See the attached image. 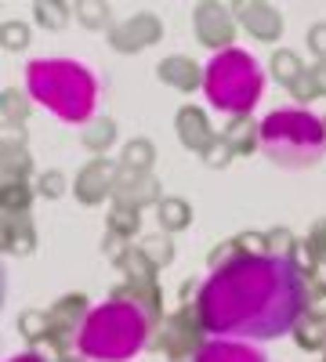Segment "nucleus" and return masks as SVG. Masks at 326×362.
I'll return each mask as SVG.
<instances>
[{"instance_id": "nucleus-7", "label": "nucleus", "mask_w": 326, "mask_h": 362, "mask_svg": "<svg viewBox=\"0 0 326 362\" xmlns=\"http://www.w3.org/2000/svg\"><path fill=\"white\" fill-rule=\"evenodd\" d=\"M196 33H199V40L206 44V47H221L225 51V44L232 40V18L225 15V8H199L196 11Z\"/></svg>"}, {"instance_id": "nucleus-19", "label": "nucleus", "mask_w": 326, "mask_h": 362, "mask_svg": "<svg viewBox=\"0 0 326 362\" xmlns=\"http://www.w3.org/2000/svg\"><path fill=\"white\" fill-rule=\"evenodd\" d=\"M124 160H127V167H149V160H153V148L145 145V141H134V145H127Z\"/></svg>"}, {"instance_id": "nucleus-24", "label": "nucleus", "mask_w": 326, "mask_h": 362, "mask_svg": "<svg viewBox=\"0 0 326 362\" xmlns=\"http://www.w3.org/2000/svg\"><path fill=\"white\" fill-rule=\"evenodd\" d=\"M228 153H232V148L221 141V145H211V148H206V163H214V167H221V163H228Z\"/></svg>"}, {"instance_id": "nucleus-1", "label": "nucleus", "mask_w": 326, "mask_h": 362, "mask_svg": "<svg viewBox=\"0 0 326 362\" xmlns=\"http://www.w3.org/2000/svg\"><path fill=\"white\" fill-rule=\"evenodd\" d=\"M308 315L301 268L283 254L232 257L199 286L196 319L214 337L272 341Z\"/></svg>"}, {"instance_id": "nucleus-20", "label": "nucleus", "mask_w": 326, "mask_h": 362, "mask_svg": "<svg viewBox=\"0 0 326 362\" xmlns=\"http://www.w3.org/2000/svg\"><path fill=\"white\" fill-rule=\"evenodd\" d=\"M138 228V218H134V210H127V206H120L112 214V232H134Z\"/></svg>"}, {"instance_id": "nucleus-13", "label": "nucleus", "mask_w": 326, "mask_h": 362, "mask_svg": "<svg viewBox=\"0 0 326 362\" xmlns=\"http://www.w3.org/2000/svg\"><path fill=\"white\" fill-rule=\"evenodd\" d=\"M298 344H301L305 351H315V348L326 344V322H322L319 315H305V319L298 322Z\"/></svg>"}, {"instance_id": "nucleus-3", "label": "nucleus", "mask_w": 326, "mask_h": 362, "mask_svg": "<svg viewBox=\"0 0 326 362\" xmlns=\"http://www.w3.org/2000/svg\"><path fill=\"white\" fill-rule=\"evenodd\" d=\"M25 87L33 102H40L66 124H87L95 112L98 83L91 69L73 62V58H37V62H29Z\"/></svg>"}, {"instance_id": "nucleus-10", "label": "nucleus", "mask_w": 326, "mask_h": 362, "mask_svg": "<svg viewBox=\"0 0 326 362\" xmlns=\"http://www.w3.org/2000/svg\"><path fill=\"white\" fill-rule=\"evenodd\" d=\"M240 22L250 29L257 40H276V37L283 33L279 15H276L272 8H264V4H247V8H240Z\"/></svg>"}, {"instance_id": "nucleus-9", "label": "nucleus", "mask_w": 326, "mask_h": 362, "mask_svg": "<svg viewBox=\"0 0 326 362\" xmlns=\"http://www.w3.org/2000/svg\"><path fill=\"white\" fill-rule=\"evenodd\" d=\"M109 189H112V167L102 163V160L87 163L83 174L76 177V196H80L83 203H98Z\"/></svg>"}, {"instance_id": "nucleus-2", "label": "nucleus", "mask_w": 326, "mask_h": 362, "mask_svg": "<svg viewBox=\"0 0 326 362\" xmlns=\"http://www.w3.org/2000/svg\"><path fill=\"white\" fill-rule=\"evenodd\" d=\"M145 341H149V315L134 297L131 300L116 297L109 305L87 312L76 334L80 355L95 362H127L145 348Z\"/></svg>"}, {"instance_id": "nucleus-23", "label": "nucleus", "mask_w": 326, "mask_h": 362, "mask_svg": "<svg viewBox=\"0 0 326 362\" xmlns=\"http://www.w3.org/2000/svg\"><path fill=\"white\" fill-rule=\"evenodd\" d=\"M308 44H312V51H315L319 58H326V25H315V29H312Z\"/></svg>"}, {"instance_id": "nucleus-27", "label": "nucleus", "mask_w": 326, "mask_h": 362, "mask_svg": "<svg viewBox=\"0 0 326 362\" xmlns=\"http://www.w3.org/2000/svg\"><path fill=\"white\" fill-rule=\"evenodd\" d=\"M322 362H326V358H322Z\"/></svg>"}, {"instance_id": "nucleus-5", "label": "nucleus", "mask_w": 326, "mask_h": 362, "mask_svg": "<svg viewBox=\"0 0 326 362\" xmlns=\"http://www.w3.org/2000/svg\"><path fill=\"white\" fill-rule=\"evenodd\" d=\"M264 87V73L257 66V58L240 51V47H225L211 58V66L203 73V90L206 102H211L218 112H232L243 116L257 105Z\"/></svg>"}, {"instance_id": "nucleus-4", "label": "nucleus", "mask_w": 326, "mask_h": 362, "mask_svg": "<svg viewBox=\"0 0 326 362\" xmlns=\"http://www.w3.org/2000/svg\"><path fill=\"white\" fill-rule=\"evenodd\" d=\"M257 145L279 167H312L326 153V127L305 109H276L257 127Z\"/></svg>"}, {"instance_id": "nucleus-18", "label": "nucleus", "mask_w": 326, "mask_h": 362, "mask_svg": "<svg viewBox=\"0 0 326 362\" xmlns=\"http://www.w3.org/2000/svg\"><path fill=\"white\" fill-rule=\"evenodd\" d=\"M37 18L51 29H62L66 25V8H58V4H37Z\"/></svg>"}, {"instance_id": "nucleus-14", "label": "nucleus", "mask_w": 326, "mask_h": 362, "mask_svg": "<svg viewBox=\"0 0 326 362\" xmlns=\"http://www.w3.org/2000/svg\"><path fill=\"white\" fill-rule=\"evenodd\" d=\"M160 221L163 228H185L192 221V210L182 199H160Z\"/></svg>"}, {"instance_id": "nucleus-25", "label": "nucleus", "mask_w": 326, "mask_h": 362, "mask_svg": "<svg viewBox=\"0 0 326 362\" xmlns=\"http://www.w3.org/2000/svg\"><path fill=\"white\" fill-rule=\"evenodd\" d=\"M240 243H243V250H247L250 257H261V250H264V247H261V243H264V239H261V235H243V239H240Z\"/></svg>"}, {"instance_id": "nucleus-15", "label": "nucleus", "mask_w": 326, "mask_h": 362, "mask_svg": "<svg viewBox=\"0 0 326 362\" xmlns=\"http://www.w3.org/2000/svg\"><path fill=\"white\" fill-rule=\"evenodd\" d=\"M272 69H276V80H283V83H293L298 76H305V69H301V58H298V54H290V51H276V58H272Z\"/></svg>"}, {"instance_id": "nucleus-26", "label": "nucleus", "mask_w": 326, "mask_h": 362, "mask_svg": "<svg viewBox=\"0 0 326 362\" xmlns=\"http://www.w3.org/2000/svg\"><path fill=\"white\" fill-rule=\"evenodd\" d=\"M8 362H44L40 355H15V358H8Z\"/></svg>"}, {"instance_id": "nucleus-8", "label": "nucleus", "mask_w": 326, "mask_h": 362, "mask_svg": "<svg viewBox=\"0 0 326 362\" xmlns=\"http://www.w3.org/2000/svg\"><path fill=\"white\" fill-rule=\"evenodd\" d=\"M156 37H160V22L153 15H134L127 25H120L112 33V44L120 51H138V47L156 44Z\"/></svg>"}, {"instance_id": "nucleus-21", "label": "nucleus", "mask_w": 326, "mask_h": 362, "mask_svg": "<svg viewBox=\"0 0 326 362\" xmlns=\"http://www.w3.org/2000/svg\"><path fill=\"white\" fill-rule=\"evenodd\" d=\"M18 326H22V334H25V337H40V334H44V315L25 312V315L18 319Z\"/></svg>"}, {"instance_id": "nucleus-22", "label": "nucleus", "mask_w": 326, "mask_h": 362, "mask_svg": "<svg viewBox=\"0 0 326 362\" xmlns=\"http://www.w3.org/2000/svg\"><path fill=\"white\" fill-rule=\"evenodd\" d=\"M62 185H66V177H62V174H54V170L40 177V189H44L51 199H54V196H62Z\"/></svg>"}, {"instance_id": "nucleus-11", "label": "nucleus", "mask_w": 326, "mask_h": 362, "mask_svg": "<svg viewBox=\"0 0 326 362\" xmlns=\"http://www.w3.org/2000/svg\"><path fill=\"white\" fill-rule=\"evenodd\" d=\"M177 131H182V141L189 148H206L211 145V127H206V119L199 109H182L177 112Z\"/></svg>"}, {"instance_id": "nucleus-17", "label": "nucleus", "mask_w": 326, "mask_h": 362, "mask_svg": "<svg viewBox=\"0 0 326 362\" xmlns=\"http://www.w3.org/2000/svg\"><path fill=\"white\" fill-rule=\"evenodd\" d=\"M25 44H29V29H25L22 22H8V25H4V47L22 51Z\"/></svg>"}, {"instance_id": "nucleus-16", "label": "nucleus", "mask_w": 326, "mask_h": 362, "mask_svg": "<svg viewBox=\"0 0 326 362\" xmlns=\"http://www.w3.org/2000/svg\"><path fill=\"white\" fill-rule=\"evenodd\" d=\"M141 254L149 257V264H153V268H156V264H170V257H174L170 239H160V235H149V239H145Z\"/></svg>"}, {"instance_id": "nucleus-12", "label": "nucleus", "mask_w": 326, "mask_h": 362, "mask_svg": "<svg viewBox=\"0 0 326 362\" xmlns=\"http://www.w3.org/2000/svg\"><path fill=\"white\" fill-rule=\"evenodd\" d=\"M160 80H167L170 87H177V90H189V87H196V66L189 62V58H167V62L160 66Z\"/></svg>"}, {"instance_id": "nucleus-6", "label": "nucleus", "mask_w": 326, "mask_h": 362, "mask_svg": "<svg viewBox=\"0 0 326 362\" xmlns=\"http://www.w3.org/2000/svg\"><path fill=\"white\" fill-rule=\"evenodd\" d=\"M196 362H269V358H264V351H257V348L247 344V341L218 337V341H206V344L196 351Z\"/></svg>"}]
</instances>
